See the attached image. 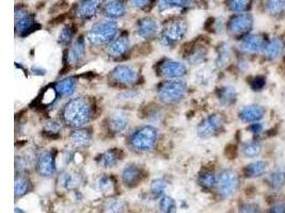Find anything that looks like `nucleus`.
Segmentation results:
<instances>
[{"instance_id":"39","label":"nucleus","mask_w":285,"mask_h":213,"mask_svg":"<svg viewBox=\"0 0 285 213\" xmlns=\"http://www.w3.org/2000/svg\"><path fill=\"white\" fill-rule=\"evenodd\" d=\"M158 209L161 212H165V213L175 212L176 211L175 200L172 197H169V196H166V195L159 197Z\"/></svg>"},{"instance_id":"35","label":"nucleus","mask_w":285,"mask_h":213,"mask_svg":"<svg viewBox=\"0 0 285 213\" xmlns=\"http://www.w3.org/2000/svg\"><path fill=\"white\" fill-rule=\"evenodd\" d=\"M127 205L124 200L121 199H116V198H109L108 200L102 205V210L105 212H124L126 211Z\"/></svg>"},{"instance_id":"1","label":"nucleus","mask_w":285,"mask_h":213,"mask_svg":"<svg viewBox=\"0 0 285 213\" xmlns=\"http://www.w3.org/2000/svg\"><path fill=\"white\" fill-rule=\"evenodd\" d=\"M95 113L93 101L87 97L68 100L61 111L62 122L71 128H81L89 124Z\"/></svg>"},{"instance_id":"45","label":"nucleus","mask_w":285,"mask_h":213,"mask_svg":"<svg viewBox=\"0 0 285 213\" xmlns=\"http://www.w3.org/2000/svg\"><path fill=\"white\" fill-rule=\"evenodd\" d=\"M265 84H266V80L263 76H256L251 80V82H250V86H251L253 91H261L265 87Z\"/></svg>"},{"instance_id":"26","label":"nucleus","mask_w":285,"mask_h":213,"mask_svg":"<svg viewBox=\"0 0 285 213\" xmlns=\"http://www.w3.org/2000/svg\"><path fill=\"white\" fill-rule=\"evenodd\" d=\"M76 86H77L76 77L70 76V77H65V78L61 79L60 81L57 82V84L55 85V89H56L57 93H58L59 97L66 98V97L72 96L75 93Z\"/></svg>"},{"instance_id":"12","label":"nucleus","mask_w":285,"mask_h":213,"mask_svg":"<svg viewBox=\"0 0 285 213\" xmlns=\"http://www.w3.org/2000/svg\"><path fill=\"white\" fill-rule=\"evenodd\" d=\"M157 74L166 79H179L186 76L187 67L184 63L165 59L157 65Z\"/></svg>"},{"instance_id":"40","label":"nucleus","mask_w":285,"mask_h":213,"mask_svg":"<svg viewBox=\"0 0 285 213\" xmlns=\"http://www.w3.org/2000/svg\"><path fill=\"white\" fill-rule=\"evenodd\" d=\"M262 151V145L256 141H251L246 143L243 147V155L247 158H255Z\"/></svg>"},{"instance_id":"30","label":"nucleus","mask_w":285,"mask_h":213,"mask_svg":"<svg viewBox=\"0 0 285 213\" xmlns=\"http://www.w3.org/2000/svg\"><path fill=\"white\" fill-rule=\"evenodd\" d=\"M217 97L222 105L229 107V105H232L236 101L237 93L233 87L227 86V87H223L218 90Z\"/></svg>"},{"instance_id":"10","label":"nucleus","mask_w":285,"mask_h":213,"mask_svg":"<svg viewBox=\"0 0 285 213\" xmlns=\"http://www.w3.org/2000/svg\"><path fill=\"white\" fill-rule=\"evenodd\" d=\"M224 125V118L221 114H211L198 126V136L202 139H208L218 135Z\"/></svg>"},{"instance_id":"36","label":"nucleus","mask_w":285,"mask_h":213,"mask_svg":"<svg viewBox=\"0 0 285 213\" xmlns=\"http://www.w3.org/2000/svg\"><path fill=\"white\" fill-rule=\"evenodd\" d=\"M225 5L234 13H245L251 6V0H226Z\"/></svg>"},{"instance_id":"3","label":"nucleus","mask_w":285,"mask_h":213,"mask_svg":"<svg viewBox=\"0 0 285 213\" xmlns=\"http://www.w3.org/2000/svg\"><path fill=\"white\" fill-rule=\"evenodd\" d=\"M187 33V23L182 18H171L167 20L157 35L158 42L167 48H174Z\"/></svg>"},{"instance_id":"33","label":"nucleus","mask_w":285,"mask_h":213,"mask_svg":"<svg viewBox=\"0 0 285 213\" xmlns=\"http://www.w3.org/2000/svg\"><path fill=\"white\" fill-rule=\"evenodd\" d=\"M284 44L280 39H272L265 46V55L268 59L279 57L283 50Z\"/></svg>"},{"instance_id":"22","label":"nucleus","mask_w":285,"mask_h":213,"mask_svg":"<svg viewBox=\"0 0 285 213\" xmlns=\"http://www.w3.org/2000/svg\"><path fill=\"white\" fill-rule=\"evenodd\" d=\"M101 12L107 18L118 19L126 14L127 6L124 0H109L102 5Z\"/></svg>"},{"instance_id":"8","label":"nucleus","mask_w":285,"mask_h":213,"mask_svg":"<svg viewBox=\"0 0 285 213\" xmlns=\"http://www.w3.org/2000/svg\"><path fill=\"white\" fill-rule=\"evenodd\" d=\"M217 191L222 198H230L234 196L239 188V177L232 170H224L217 181Z\"/></svg>"},{"instance_id":"17","label":"nucleus","mask_w":285,"mask_h":213,"mask_svg":"<svg viewBox=\"0 0 285 213\" xmlns=\"http://www.w3.org/2000/svg\"><path fill=\"white\" fill-rule=\"evenodd\" d=\"M208 49L206 46H204L200 42H191L184 47L183 50V58L188 63L196 65L204 61L206 57Z\"/></svg>"},{"instance_id":"52","label":"nucleus","mask_w":285,"mask_h":213,"mask_svg":"<svg viewBox=\"0 0 285 213\" xmlns=\"http://www.w3.org/2000/svg\"><path fill=\"white\" fill-rule=\"evenodd\" d=\"M24 2H27V0H24Z\"/></svg>"},{"instance_id":"42","label":"nucleus","mask_w":285,"mask_h":213,"mask_svg":"<svg viewBox=\"0 0 285 213\" xmlns=\"http://www.w3.org/2000/svg\"><path fill=\"white\" fill-rule=\"evenodd\" d=\"M62 129L61 123L57 122V121H48L45 123L44 126V134L46 135L48 138L51 139H56V138H59L60 137V131Z\"/></svg>"},{"instance_id":"18","label":"nucleus","mask_w":285,"mask_h":213,"mask_svg":"<svg viewBox=\"0 0 285 213\" xmlns=\"http://www.w3.org/2000/svg\"><path fill=\"white\" fill-rule=\"evenodd\" d=\"M136 33L143 40H152L159 33L158 23L152 17H143L137 22Z\"/></svg>"},{"instance_id":"2","label":"nucleus","mask_w":285,"mask_h":213,"mask_svg":"<svg viewBox=\"0 0 285 213\" xmlns=\"http://www.w3.org/2000/svg\"><path fill=\"white\" fill-rule=\"evenodd\" d=\"M158 140V130L152 125L137 128L127 139L128 147L138 153L150 152L154 149Z\"/></svg>"},{"instance_id":"7","label":"nucleus","mask_w":285,"mask_h":213,"mask_svg":"<svg viewBox=\"0 0 285 213\" xmlns=\"http://www.w3.org/2000/svg\"><path fill=\"white\" fill-rule=\"evenodd\" d=\"M40 28L37 23L36 16L31 14L30 12L25 8L18 6L15 8V30L19 37L24 38L36 29Z\"/></svg>"},{"instance_id":"27","label":"nucleus","mask_w":285,"mask_h":213,"mask_svg":"<svg viewBox=\"0 0 285 213\" xmlns=\"http://www.w3.org/2000/svg\"><path fill=\"white\" fill-rule=\"evenodd\" d=\"M98 191L106 197H112L117 194V182L112 176L101 175L96 180Z\"/></svg>"},{"instance_id":"14","label":"nucleus","mask_w":285,"mask_h":213,"mask_svg":"<svg viewBox=\"0 0 285 213\" xmlns=\"http://www.w3.org/2000/svg\"><path fill=\"white\" fill-rule=\"evenodd\" d=\"M253 18L247 13H236L227 22V30L235 37H241L252 28Z\"/></svg>"},{"instance_id":"16","label":"nucleus","mask_w":285,"mask_h":213,"mask_svg":"<svg viewBox=\"0 0 285 213\" xmlns=\"http://www.w3.org/2000/svg\"><path fill=\"white\" fill-rule=\"evenodd\" d=\"M102 0H81L77 4L75 15L78 19L88 20L94 17L102 8Z\"/></svg>"},{"instance_id":"13","label":"nucleus","mask_w":285,"mask_h":213,"mask_svg":"<svg viewBox=\"0 0 285 213\" xmlns=\"http://www.w3.org/2000/svg\"><path fill=\"white\" fill-rule=\"evenodd\" d=\"M146 178L145 171L135 163H129L125 165L122 170L121 179L125 187L129 189L138 187Z\"/></svg>"},{"instance_id":"9","label":"nucleus","mask_w":285,"mask_h":213,"mask_svg":"<svg viewBox=\"0 0 285 213\" xmlns=\"http://www.w3.org/2000/svg\"><path fill=\"white\" fill-rule=\"evenodd\" d=\"M129 49H131L129 34L126 31L119 33L117 37L107 45V54L110 58L115 59V60H121V59H124L128 55Z\"/></svg>"},{"instance_id":"41","label":"nucleus","mask_w":285,"mask_h":213,"mask_svg":"<svg viewBox=\"0 0 285 213\" xmlns=\"http://www.w3.org/2000/svg\"><path fill=\"white\" fill-rule=\"evenodd\" d=\"M76 34V27L73 25H66L59 34V43L63 46L71 44Z\"/></svg>"},{"instance_id":"47","label":"nucleus","mask_w":285,"mask_h":213,"mask_svg":"<svg viewBox=\"0 0 285 213\" xmlns=\"http://www.w3.org/2000/svg\"><path fill=\"white\" fill-rule=\"evenodd\" d=\"M241 211L243 212H257L260 211V207L254 204H247L241 207Z\"/></svg>"},{"instance_id":"48","label":"nucleus","mask_w":285,"mask_h":213,"mask_svg":"<svg viewBox=\"0 0 285 213\" xmlns=\"http://www.w3.org/2000/svg\"><path fill=\"white\" fill-rule=\"evenodd\" d=\"M225 155L229 157V159H234L237 155V149H236V146L234 145H229L226 147V150H225Z\"/></svg>"},{"instance_id":"51","label":"nucleus","mask_w":285,"mask_h":213,"mask_svg":"<svg viewBox=\"0 0 285 213\" xmlns=\"http://www.w3.org/2000/svg\"><path fill=\"white\" fill-rule=\"evenodd\" d=\"M15 212H24V211L20 210L19 208H15Z\"/></svg>"},{"instance_id":"50","label":"nucleus","mask_w":285,"mask_h":213,"mask_svg":"<svg viewBox=\"0 0 285 213\" xmlns=\"http://www.w3.org/2000/svg\"><path fill=\"white\" fill-rule=\"evenodd\" d=\"M271 211L272 212H285V205H283V204L275 205L271 208Z\"/></svg>"},{"instance_id":"44","label":"nucleus","mask_w":285,"mask_h":213,"mask_svg":"<svg viewBox=\"0 0 285 213\" xmlns=\"http://www.w3.org/2000/svg\"><path fill=\"white\" fill-rule=\"evenodd\" d=\"M154 0H129L132 7L140 10H147L152 7Z\"/></svg>"},{"instance_id":"6","label":"nucleus","mask_w":285,"mask_h":213,"mask_svg":"<svg viewBox=\"0 0 285 213\" xmlns=\"http://www.w3.org/2000/svg\"><path fill=\"white\" fill-rule=\"evenodd\" d=\"M140 75L137 68L131 65H118L109 74V81L113 86L128 88L138 84Z\"/></svg>"},{"instance_id":"31","label":"nucleus","mask_w":285,"mask_h":213,"mask_svg":"<svg viewBox=\"0 0 285 213\" xmlns=\"http://www.w3.org/2000/svg\"><path fill=\"white\" fill-rule=\"evenodd\" d=\"M267 171V163L265 161H256L247 165L244 170V174L248 178H256L264 175Z\"/></svg>"},{"instance_id":"38","label":"nucleus","mask_w":285,"mask_h":213,"mask_svg":"<svg viewBox=\"0 0 285 213\" xmlns=\"http://www.w3.org/2000/svg\"><path fill=\"white\" fill-rule=\"evenodd\" d=\"M267 10L273 16H281L285 14V0H268Z\"/></svg>"},{"instance_id":"37","label":"nucleus","mask_w":285,"mask_h":213,"mask_svg":"<svg viewBox=\"0 0 285 213\" xmlns=\"http://www.w3.org/2000/svg\"><path fill=\"white\" fill-rule=\"evenodd\" d=\"M231 59H232V51L230 49V47L227 45H222L218 50V57H217V60H216V65H217L219 68H223L226 65H229Z\"/></svg>"},{"instance_id":"32","label":"nucleus","mask_w":285,"mask_h":213,"mask_svg":"<svg viewBox=\"0 0 285 213\" xmlns=\"http://www.w3.org/2000/svg\"><path fill=\"white\" fill-rule=\"evenodd\" d=\"M192 3L193 0H159L158 8L161 12L173 9H186L189 8Z\"/></svg>"},{"instance_id":"29","label":"nucleus","mask_w":285,"mask_h":213,"mask_svg":"<svg viewBox=\"0 0 285 213\" xmlns=\"http://www.w3.org/2000/svg\"><path fill=\"white\" fill-rule=\"evenodd\" d=\"M218 178L215 172L210 169H204L199 173L198 182L204 190H211L214 187L217 185Z\"/></svg>"},{"instance_id":"46","label":"nucleus","mask_w":285,"mask_h":213,"mask_svg":"<svg viewBox=\"0 0 285 213\" xmlns=\"http://www.w3.org/2000/svg\"><path fill=\"white\" fill-rule=\"evenodd\" d=\"M31 72H32V74H33L34 76H45V75H46V73H47V72H46V69H44L43 67L38 66V65L32 66Z\"/></svg>"},{"instance_id":"34","label":"nucleus","mask_w":285,"mask_h":213,"mask_svg":"<svg viewBox=\"0 0 285 213\" xmlns=\"http://www.w3.org/2000/svg\"><path fill=\"white\" fill-rule=\"evenodd\" d=\"M267 182L269 187L275 189V190H278V189L282 188L285 184V169H279L271 173L268 176Z\"/></svg>"},{"instance_id":"5","label":"nucleus","mask_w":285,"mask_h":213,"mask_svg":"<svg viewBox=\"0 0 285 213\" xmlns=\"http://www.w3.org/2000/svg\"><path fill=\"white\" fill-rule=\"evenodd\" d=\"M187 84L179 79H168L157 87V97L165 104H175L183 100L187 93Z\"/></svg>"},{"instance_id":"15","label":"nucleus","mask_w":285,"mask_h":213,"mask_svg":"<svg viewBox=\"0 0 285 213\" xmlns=\"http://www.w3.org/2000/svg\"><path fill=\"white\" fill-rule=\"evenodd\" d=\"M84 182V176L78 171H64L59 175L58 185L65 192L76 191Z\"/></svg>"},{"instance_id":"20","label":"nucleus","mask_w":285,"mask_h":213,"mask_svg":"<svg viewBox=\"0 0 285 213\" xmlns=\"http://www.w3.org/2000/svg\"><path fill=\"white\" fill-rule=\"evenodd\" d=\"M85 55H86V41L84 37H79L72 43L70 48L67 49L66 62L68 65L76 66L77 64L82 62Z\"/></svg>"},{"instance_id":"25","label":"nucleus","mask_w":285,"mask_h":213,"mask_svg":"<svg viewBox=\"0 0 285 213\" xmlns=\"http://www.w3.org/2000/svg\"><path fill=\"white\" fill-rule=\"evenodd\" d=\"M265 114V109L262 105L252 104L247 105L239 112V118L244 123H255L263 118Z\"/></svg>"},{"instance_id":"28","label":"nucleus","mask_w":285,"mask_h":213,"mask_svg":"<svg viewBox=\"0 0 285 213\" xmlns=\"http://www.w3.org/2000/svg\"><path fill=\"white\" fill-rule=\"evenodd\" d=\"M32 189L31 181L28 177L22 173H16L15 177V185H14V192H15V199H18L26 195L30 192Z\"/></svg>"},{"instance_id":"11","label":"nucleus","mask_w":285,"mask_h":213,"mask_svg":"<svg viewBox=\"0 0 285 213\" xmlns=\"http://www.w3.org/2000/svg\"><path fill=\"white\" fill-rule=\"evenodd\" d=\"M56 155L57 151L55 149L44 150L39 153V156L37 157L36 168L40 176L49 178V177H53L57 173Z\"/></svg>"},{"instance_id":"21","label":"nucleus","mask_w":285,"mask_h":213,"mask_svg":"<svg viewBox=\"0 0 285 213\" xmlns=\"http://www.w3.org/2000/svg\"><path fill=\"white\" fill-rule=\"evenodd\" d=\"M71 145L76 149H85L92 143V131L89 128H76L68 137Z\"/></svg>"},{"instance_id":"24","label":"nucleus","mask_w":285,"mask_h":213,"mask_svg":"<svg viewBox=\"0 0 285 213\" xmlns=\"http://www.w3.org/2000/svg\"><path fill=\"white\" fill-rule=\"evenodd\" d=\"M265 40L262 35L252 34L242 41L241 49L248 54H253L265 49Z\"/></svg>"},{"instance_id":"49","label":"nucleus","mask_w":285,"mask_h":213,"mask_svg":"<svg viewBox=\"0 0 285 213\" xmlns=\"http://www.w3.org/2000/svg\"><path fill=\"white\" fill-rule=\"evenodd\" d=\"M249 130L254 135H258L262 131V130H263V126H262V124H258V123L252 124L251 126L249 127Z\"/></svg>"},{"instance_id":"4","label":"nucleus","mask_w":285,"mask_h":213,"mask_svg":"<svg viewBox=\"0 0 285 213\" xmlns=\"http://www.w3.org/2000/svg\"><path fill=\"white\" fill-rule=\"evenodd\" d=\"M119 34V26L115 19H101L93 23L88 31V40L94 46L108 45Z\"/></svg>"},{"instance_id":"19","label":"nucleus","mask_w":285,"mask_h":213,"mask_svg":"<svg viewBox=\"0 0 285 213\" xmlns=\"http://www.w3.org/2000/svg\"><path fill=\"white\" fill-rule=\"evenodd\" d=\"M107 129L108 131L112 135H119L126 130L128 124H129V118L126 113L122 111H115L109 114L107 117Z\"/></svg>"},{"instance_id":"23","label":"nucleus","mask_w":285,"mask_h":213,"mask_svg":"<svg viewBox=\"0 0 285 213\" xmlns=\"http://www.w3.org/2000/svg\"><path fill=\"white\" fill-rule=\"evenodd\" d=\"M124 153L119 148H110L102 152L97 159V163L102 169H113L122 161Z\"/></svg>"},{"instance_id":"43","label":"nucleus","mask_w":285,"mask_h":213,"mask_svg":"<svg viewBox=\"0 0 285 213\" xmlns=\"http://www.w3.org/2000/svg\"><path fill=\"white\" fill-rule=\"evenodd\" d=\"M167 189H168V182L165 179L158 178V179H155L152 181L151 187H150V191L153 196L162 197L165 195Z\"/></svg>"}]
</instances>
